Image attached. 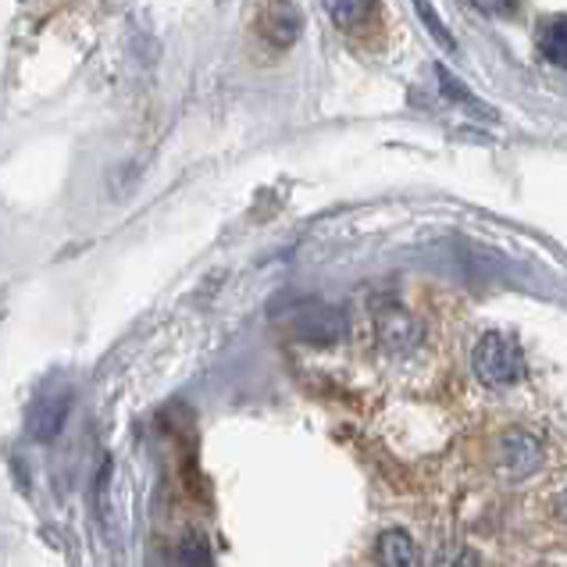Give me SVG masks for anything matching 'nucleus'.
Segmentation results:
<instances>
[{
    "label": "nucleus",
    "mask_w": 567,
    "mask_h": 567,
    "mask_svg": "<svg viewBox=\"0 0 567 567\" xmlns=\"http://www.w3.org/2000/svg\"><path fill=\"white\" fill-rule=\"evenodd\" d=\"M482 11H493V14H517L522 0H475Z\"/></svg>",
    "instance_id": "12"
},
{
    "label": "nucleus",
    "mask_w": 567,
    "mask_h": 567,
    "mask_svg": "<svg viewBox=\"0 0 567 567\" xmlns=\"http://www.w3.org/2000/svg\"><path fill=\"white\" fill-rule=\"evenodd\" d=\"M414 11H417V19L425 22V29L435 37V43L443 47V51H457V40L450 37V29H446V22L440 19V11H435L429 0H414Z\"/></svg>",
    "instance_id": "9"
},
{
    "label": "nucleus",
    "mask_w": 567,
    "mask_h": 567,
    "mask_svg": "<svg viewBox=\"0 0 567 567\" xmlns=\"http://www.w3.org/2000/svg\"><path fill=\"white\" fill-rule=\"evenodd\" d=\"M475 375L489 385H514L525 375V353L517 347V339L504 332H485L472 353Z\"/></svg>",
    "instance_id": "2"
},
{
    "label": "nucleus",
    "mask_w": 567,
    "mask_h": 567,
    "mask_svg": "<svg viewBox=\"0 0 567 567\" xmlns=\"http://www.w3.org/2000/svg\"><path fill=\"white\" fill-rule=\"evenodd\" d=\"M379 557L389 564V567H414L421 557H417V549H414V539L408 536V532H385V536L379 539Z\"/></svg>",
    "instance_id": "7"
},
{
    "label": "nucleus",
    "mask_w": 567,
    "mask_h": 567,
    "mask_svg": "<svg viewBox=\"0 0 567 567\" xmlns=\"http://www.w3.org/2000/svg\"><path fill=\"white\" fill-rule=\"evenodd\" d=\"M69 411H72V389L69 385H43L29 411V435L40 443L58 440L64 421H69Z\"/></svg>",
    "instance_id": "3"
},
{
    "label": "nucleus",
    "mask_w": 567,
    "mask_h": 567,
    "mask_svg": "<svg viewBox=\"0 0 567 567\" xmlns=\"http://www.w3.org/2000/svg\"><path fill=\"white\" fill-rule=\"evenodd\" d=\"M275 321L286 326V332L293 339H303V343H311V347H332L339 343V336L347 332L343 311H336L332 303L315 300V297L289 300L286 311H275Z\"/></svg>",
    "instance_id": "1"
},
{
    "label": "nucleus",
    "mask_w": 567,
    "mask_h": 567,
    "mask_svg": "<svg viewBox=\"0 0 567 567\" xmlns=\"http://www.w3.org/2000/svg\"><path fill=\"white\" fill-rule=\"evenodd\" d=\"M261 32H265V40L275 47L297 43V37L303 32V11L293 4V0H271L261 14Z\"/></svg>",
    "instance_id": "4"
},
{
    "label": "nucleus",
    "mask_w": 567,
    "mask_h": 567,
    "mask_svg": "<svg viewBox=\"0 0 567 567\" xmlns=\"http://www.w3.org/2000/svg\"><path fill=\"white\" fill-rule=\"evenodd\" d=\"M379 336H382V343L389 350H408L421 339V326L403 311H385L379 318Z\"/></svg>",
    "instance_id": "5"
},
{
    "label": "nucleus",
    "mask_w": 567,
    "mask_h": 567,
    "mask_svg": "<svg viewBox=\"0 0 567 567\" xmlns=\"http://www.w3.org/2000/svg\"><path fill=\"white\" fill-rule=\"evenodd\" d=\"M539 47L549 64H557V69H564L567 64V19L564 14H554V19H546L539 25Z\"/></svg>",
    "instance_id": "6"
},
{
    "label": "nucleus",
    "mask_w": 567,
    "mask_h": 567,
    "mask_svg": "<svg viewBox=\"0 0 567 567\" xmlns=\"http://www.w3.org/2000/svg\"><path fill=\"white\" fill-rule=\"evenodd\" d=\"M321 8L339 29H358L375 8V0H321Z\"/></svg>",
    "instance_id": "8"
},
{
    "label": "nucleus",
    "mask_w": 567,
    "mask_h": 567,
    "mask_svg": "<svg viewBox=\"0 0 567 567\" xmlns=\"http://www.w3.org/2000/svg\"><path fill=\"white\" fill-rule=\"evenodd\" d=\"M179 560H183V564H204V560H210V554H207V543H200V539H189V543H186V549L179 554Z\"/></svg>",
    "instance_id": "11"
},
{
    "label": "nucleus",
    "mask_w": 567,
    "mask_h": 567,
    "mask_svg": "<svg viewBox=\"0 0 567 567\" xmlns=\"http://www.w3.org/2000/svg\"><path fill=\"white\" fill-rule=\"evenodd\" d=\"M435 72H440V83H443V93L450 96V101H461V104H467V107H475V111H482V104H478V96L472 93V90H467L464 83H457V79H453L446 69H443V64H440V69H435Z\"/></svg>",
    "instance_id": "10"
}]
</instances>
